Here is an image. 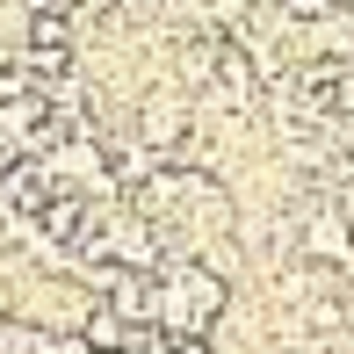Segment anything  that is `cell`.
<instances>
[{
  "mask_svg": "<svg viewBox=\"0 0 354 354\" xmlns=\"http://www.w3.org/2000/svg\"><path fill=\"white\" fill-rule=\"evenodd\" d=\"M138 333H152V326H131L123 311L94 304V311H87V326H80V347H87V354H123V347L138 340Z\"/></svg>",
  "mask_w": 354,
  "mask_h": 354,
  "instance_id": "7a4b0ae2",
  "label": "cell"
},
{
  "mask_svg": "<svg viewBox=\"0 0 354 354\" xmlns=\"http://www.w3.org/2000/svg\"><path fill=\"white\" fill-rule=\"evenodd\" d=\"M131 131H138L145 152L181 159L188 145H196V131H203V109H196V94H181L174 80H159V87H145L131 102Z\"/></svg>",
  "mask_w": 354,
  "mask_h": 354,
  "instance_id": "6da1fadb",
  "label": "cell"
},
{
  "mask_svg": "<svg viewBox=\"0 0 354 354\" xmlns=\"http://www.w3.org/2000/svg\"><path fill=\"white\" fill-rule=\"evenodd\" d=\"M340 159L354 167V123H340Z\"/></svg>",
  "mask_w": 354,
  "mask_h": 354,
  "instance_id": "277c9868",
  "label": "cell"
},
{
  "mask_svg": "<svg viewBox=\"0 0 354 354\" xmlns=\"http://www.w3.org/2000/svg\"><path fill=\"white\" fill-rule=\"evenodd\" d=\"M275 8H282L289 29H326L333 15H340V0H275Z\"/></svg>",
  "mask_w": 354,
  "mask_h": 354,
  "instance_id": "3957f363",
  "label": "cell"
}]
</instances>
